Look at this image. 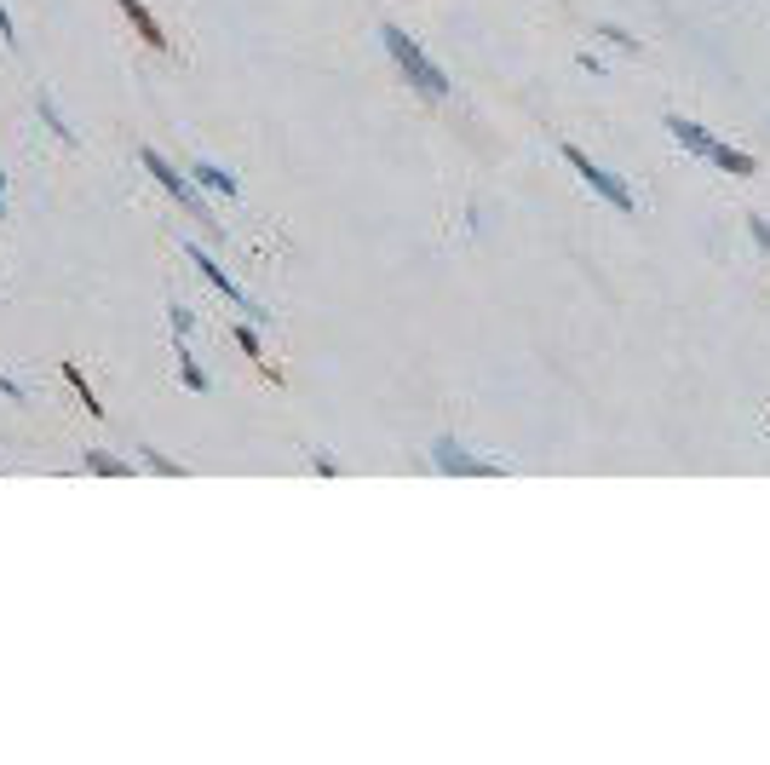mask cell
Here are the masks:
<instances>
[{
  "mask_svg": "<svg viewBox=\"0 0 770 765\" xmlns=\"http://www.w3.org/2000/svg\"><path fill=\"white\" fill-rule=\"evenodd\" d=\"M380 41H385V52L397 58V69L409 76V87L420 92V99H449V76L432 64V58L420 52V41H409V35L397 29V23H385L380 29Z\"/></svg>",
  "mask_w": 770,
  "mask_h": 765,
  "instance_id": "cell-1",
  "label": "cell"
},
{
  "mask_svg": "<svg viewBox=\"0 0 770 765\" xmlns=\"http://www.w3.org/2000/svg\"><path fill=\"white\" fill-rule=\"evenodd\" d=\"M139 167H150V179H155V185H162V190H167V196H173V202H179L185 213H195V219H202V230H207V236H218V225H213V213H207V202L195 196V190H190V179L179 173V167L167 162V155H155V150H139Z\"/></svg>",
  "mask_w": 770,
  "mask_h": 765,
  "instance_id": "cell-2",
  "label": "cell"
},
{
  "mask_svg": "<svg viewBox=\"0 0 770 765\" xmlns=\"http://www.w3.org/2000/svg\"><path fill=\"white\" fill-rule=\"evenodd\" d=\"M564 162L569 167H576V173L586 179V185H592L598 190V196H604L609 202V208H615V213H639V202H632V190H627V179H621V173H609V167H598L592 162V155H586L581 150V144H564Z\"/></svg>",
  "mask_w": 770,
  "mask_h": 765,
  "instance_id": "cell-3",
  "label": "cell"
},
{
  "mask_svg": "<svg viewBox=\"0 0 770 765\" xmlns=\"http://www.w3.org/2000/svg\"><path fill=\"white\" fill-rule=\"evenodd\" d=\"M432 466H437V472H455V478H506V466H500V460L472 455V449H460L455 437H437V443H432Z\"/></svg>",
  "mask_w": 770,
  "mask_h": 765,
  "instance_id": "cell-4",
  "label": "cell"
},
{
  "mask_svg": "<svg viewBox=\"0 0 770 765\" xmlns=\"http://www.w3.org/2000/svg\"><path fill=\"white\" fill-rule=\"evenodd\" d=\"M190 259H195V271H202V276H207V283H213V288H218V294H225V299H230V306H248V311H259V306H253V299H248V294H242V288H236V283H230V276H225V271H218V259H213V253H202V242H190Z\"/></svg>",
  "mask_w": 770,
  "mask_h": 765,
  "instance_id": "cell-5",
  "label": "cell"
},
{
  "mask_svg": "<svg viewBox=\"0 0 770 765\" xmlns=\"http://www.w3.org/2000/svg\"><path fill=\"white\" fill-rule=\"evenodd\" d=\"M662 121H667V132H673V139L684 144V150L707 162V150H713V132H707V127H695L690 116H662Z\"/></svg>",
  "mask_w": 770,
  "mask_h": 765,
  "instance_id": "cell-6",
  "label": "cell"
},
{
  "mask_svg": "<svg viewBox=\"0 0 770 765\" xmlns=\"http://www.w3.org/2000/svg\"><path fill=\"white\" fill-rule=\"evenodd\" d=\"M121 12H127V23H132V29H139V41H144V46H155V52H167V35H162V23L150 18V6H144V0H121Z\"/></svg>",
  "mask_w": 770,
  "mask_h": 765,
  "instance_id": "cell-7",
  "label": "cell"
},
{
  "mask_svg": "<svg viewBox=\"0 0 770 765\" xmlns=\"http://www.w3.org/2000/svg\"><path fill=\"white\" fill-rule=\"evenodd\" d=\"M707 162H713L718 173H730V179H753V173H759V162H753V155H742V150H730L725 139H713V150H707Z\"/></svg>",
  "mask_w": 770,
  "mask_h": 765,
  "instance_id": "cell-8",
  "label": "cell"
},
{
  "mask_svg": "<svg viewBox=\"0 0 770 765\" xmlns=\"http://www.w3.org/2000/svg\"><path fill=\"white\" fill-rule=\"evenodd\" d=\"M190 173H195V185H207V190H218V196H236V190H242V185H236V179H230V173H225V167H213V162H195V167H190Z\"/></svg>",
  "mask_w": 770,
  "mask_h": 765,
  "instance_id": "cell-9",
  "label": "cell"
},
{
  "mask_svg": "<svg viewBox=\"0 0 770 765\" xmlns=\"http://www.w3.org/2000/svg\"><path fill=\"white\" fill-rule=\"evenodd\" d=\"M81 466H87V472H98V478H127V460H121V455H109V449H87V460H81Z\"/></svg>",
  "mask_w": 770,
  "mask_h": 765,
  "instance_id": "cell-10",
  "label": "cell"
},
{
  "mask_svg": "<svg viewBox=\"0 0 770 765\" xmlns=\"http://www.w3.org/2000/svg\"><path fill=\"white\" fill-rule=\"evenodd\" d=\"M35 109H41V121H46V127H52V132H58V139H64V144H75V132H69V121L58 116L52 92H35Z\"/></svg>",
  "mask_w": 770,
  "mask_h": 765,
  "instance_id": "cell-11",
  "label": "cell"
},
{
  "mask_svg": "<svg viewBox=\"0 0 770 765\" xmlns=\"http://www.w3.org/2000/svg\"><path fill=\"white\" fill-rule=\"evenodd\" d=\"M64 380H69V386H75V397H81V403H87V415H104V403H98V397H92V386H87V374H81V369H75V363H64Z\"/></svg>",
  "mask_w": 770,
  "mask_h": 765,
  "instance_id": "cell-12",
  "label": "cell"
},
{
  "mask_svg": "<svg viewBox=\"0 0 770 765\" xmlns=\"http://www.w3.org/2000/svg\"><path fill=\"white\" fill-rule=\"evenodd\" d=\"M144 472H162V478H185V466H179V460L173 455H162V449H144Z\"/></svg>",
  "mask_w": 770,
  "mask_h": 765,
  "instance_id": "cell-13",
  "label": "cell"
},
{
  "mask_svg": "<svg viewBox=\"0 0 770 765\" xmlns=\"http://www.w3.org/2000/svg\"><path fill=\"white\" fill-rule=\"evenodd\" d=\"M173 351H179V380H185V386H190V392H207V374H202V369H195V363H190V351H185V339H179V346H173Z\"/></svg>",
  "mask_w": 770,
  "mask_h": 765,
  "instance_id": "cell-14",
  "label": "cell"
},
{
  "mask_svg": "<svg viewBox=\"0 0 770 765\" xmlns=\"http://www.w3.org/2000/svg\"><path fill=\"white\" fill-rule=\"evenodd\" d=\"M236 346H242V351H248V357H253V363H265V351H259V334H253V328H248V323H236Z\"/></svg>",
  "mask_w": 770,
  "mask_h": 765,
  "instance_id": "cell-15",
  "label": "cell"
},
{
  "mask_svg": "<svg viewBox=\"0 0 770 765\" xmlns=\"http://www.w3.org/2000/svg\"><path fill=\"white\" fill-rule=\"evenodd\" d=\"M598 35H604V41H615V46H621V52H639V35H627V29H615V23H604V29H598Z\"/></svg>",
  "mask_w": 770,
  "mask_h": 765,
  "instance_id": "cell-16",
  "label": "cell"
},
{
  "mask_svg": "<svg viewBox=\"0 0 770 765\" xmlns=\"http://www.w3.org/2000/svg\"><path fill=\"white\" fill-rule=\"evenodd\" d=\"M748 236H753V242H759V248H765V259H770V225H765V219H759V213H748Z\"/></svg>",
  "mask_w": 770,
  "mask_h": 765,
  "instance_id": "cell-17",
  "label": "cell"
},
{
  "mask_svg": "<svg viewBox=\"0 0 770 765\" xmlns=\"http://www.w3.org/2000/svg\"><path fill=\"white\" fill-rule=\"evenodd\" d=\"M167 317H173V334H179V339H185L190 328H195V317H190V306H173V311H167Z\"/></svg>",
  "mask_w": 770,
  "mask_h": 765,
  "instance_id": "cell-18",
  "label": "cell"
},
{
  "mask_svg": "<svg viewBox=\"0 0 770 765\" xmlns=\"http://www.w3.org/2000/svg\"><path fill=\"white\" fill-rule=\"evenodd\" d=\"M0 41H18V23H12V12L0 6Z\"/></svg>",
  "mask_w": 770,
  "mask_h": 765,
  "instance_id": "cell-19",
  "label": "cell"
},
{
  "mask_svg": "<svg viewBox=\"0 0 770 765\" xmlns=\"http://www.w3.org/2000/svg\"><path fill=\"white\" fill-rule=\"evenodd\" d=\"M0 397H18V403H23V397H29V392H23L18 380H6V374H0Z\"/></svg>",
  "mask_w": 770,
  "mask_h": 765,
  "instance_id": "cell-20",
  "label": "cell"
},
{
  "mask_svg": "<svg viewBox=\"0 0 770 765\" xmlns=\"http://www.w3.org/2000/svg\"><path fill=\"white\" fill-rule=\"evenodd\" d=\"M0 213H6V167H0Z\"/></svg>",
  "mask_w": 770,
  "mask_h": 765,
  "instance_id": "cell-21",
  "label": "cell"
}]
</instances>
